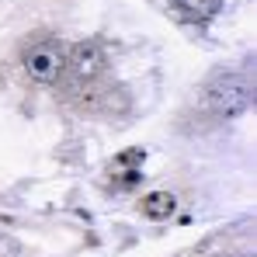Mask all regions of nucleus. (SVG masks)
Returning <instances> with one entry per match:
<instances>
[{"label":"nucleus","instance_id":"nucleus-3","mask_svg":"<svg viewBox=\"0 0 257 257\" xmlns=\"http://www.w3.org/2000/svg\"><path fill=\"white\" fill-rule=\"evenodd\" d=\"M104 66H108V52H104V45L94 42V39L73 45V49H66V70H70V77H73L77 84L94 80Z\"/></svg>","mask_w":257,"mask_h":257},{"label":"nucleus","instance_id":"nucleus-5","mask_svg":"<svg viewBox=\"0 0 257 257\" xmlns=\"http://www.w3.org/2000/svg\"><path fill=\"white\" fill-rule=\"evenodd\" d=\"M181 7H184V14L188 18H195V21H209L219 14V7H222V0H177Z\"/></svg>","mask_w":257,"mask_h":257},{"label":"nucleus","instance_id":"nucleus-1","mask_svg":"<svg viewBox=\"0 0 257 257\" xmlns=\"http://www.w3.org/2000/svg\"><path fill=\"white\" fill-rule=\"evenodd\" d=\"M21 66L35 84H56L66 73V45L56 35H35L21 45Z\"/></svg>","mask_w":257,"mask_h":257},{"label":"nucleus","instance_id":"nucleus-4","mask_svg":"<svg viewBox=\"0 0 257 257\" xmlns=\"http://www.w3.org/2000/svg\"><path fill=\"white\" fill-rule=\"evenodd\" d=\"M174 205H177V202H174L171 191H153V195H146V198L139 202L143 215H146V219H153V222H160V219H171Z\"/></svg>","mask_w":257,"mask_h":257},{"label":"nucleus","instance_id":"nucleus-2","mask_svg":"<svg viewBox=\"0 0 257 257\" xmlns=\"http://www.w3.org/2000/svg\"><path fill=\"white\" fill-rule=\"evenodd\" d=\"M250 101H254V90H250V80L243 73L222 70V73H212L205 84V108L219 118L243 115L250 108Z\"/></svg>","mask_w":257,"mask_h":257},{"label":"nucleus","instance_id":"nucleus-6","mask_svg":"<svg viewBox=\"0 0 257 257\" xmlns=\"http://www.w3.org/2000/svg\"><path fill=\"white\" fill-rule=\"evenodd\" d=\"M143 160H146V153L136 146V150H125V153H118L111 167H115V171H132V167H143Z\"/></svg>","mask_w":257,"mask_h":257}]
</instances>
